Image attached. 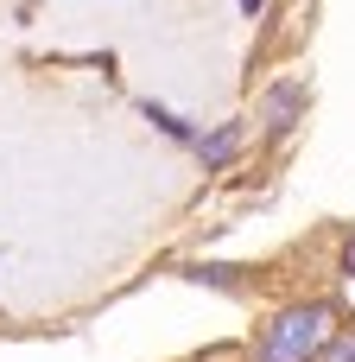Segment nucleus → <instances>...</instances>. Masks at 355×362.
I'll list each match as a JSON object with an SVG mask.
<instances>
[{
  "instance_id": "nucleus-1",
  "label": "nucleus",
  "mask_w": 355,
  "mask_h": 362,
  "mask_svg": "<svg viewBox=\"0 0 355 362\" xmlns=\"http://www.w3.org/2000/svg\"><path fill=\"white\" fill-rule=\"evenodd\" d=\"M330 337H337V312H330L324 299H311V305H286V312L267 325L254 362H318Z\"/></svg>"
},
{
  "instance_id": "nucleus-2",
  "label": "nucleus",
  "mask_w": 355,
  "mask_h": 362,
  "mask_svg": "<svg viewBox=\"0 0 355 362\" xmlns=\"http://www.w3.org/2000/svg\"><path fill=\"white\" fill-rule=\"evenodd\" d=\"M299 108H305V89H299V83H273V89H267V102H260V115H267V127H273V134H286Z\"/></svg>"
},
{
  "instance_id": "nucleus-3",
  "label": "nucleus",
  "mask_w": 355,
  "mask_h": 362,
  "mask_svg": "<svg viewBox=\"0 0 355 362\" xmlns=\"http://www.w3.org/2000/svg\"><path fill=\"white\" fill-rule=\"evenodd\" d=\"M235 140H241V127L229 121V127H216L210 140H197V153H203V165H229V153H235Z\"/></svg>"
},
{
  "instance_id": "nucleus-4",
  "label": "nucleus",
  "mask_w": 355,
  "mask_h": 362,
  "mask_svg": "<svg viewBox=\"0 0 355 362\" xmlns=\"http://www.w3.org/2000/svg\"><path fill=\"white\" fill-rule=\"evenodd\" d=\"M318 362H355V325H349V331H337V337L324 344V356H318Z\"/></svg>"
},
{
  "instance_id": "nucleus-5",
  "label": "nucleus",
  "mask_w": 355,
  "mask_h": 362,
  "mask_svg": "<svg viewBox=\"0 0 355 362\" xmlns=\"http://www.w3.org/2000/svg\"><path fill=\"white\" fill-rule=\"evenodd\" d=\"M343 274H355V242H349V248H343Z\"/></svg>"
},
{
  "instance_id": "nucleus-6",
  "label": "nucleus",
  "mask_w": 355,
  "mask_h": 362,
  "mask_svg": "<svg viewBox=\"0 0 355 362\" xmlns=\"http://www.w3.org/2000/svg\"><path fill=\"white\" fill-rule=\"evenodd\" d=\"M241 13H260V0H241Z\"/></svg>"
}]
</instances>
